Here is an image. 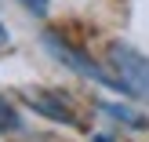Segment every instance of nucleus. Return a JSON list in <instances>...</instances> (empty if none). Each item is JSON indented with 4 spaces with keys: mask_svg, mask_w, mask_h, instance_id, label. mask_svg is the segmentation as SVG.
<instances>
[{
    "mask_svg": "<svg viewBox=\"0 0 149 142\" xmlns=\"http://www.w3.org/2000/svg\"><path fill=\"white\" fill-rule=\"evenodd\" d=\"M7 40H11V36H7V26H4V22H0V51L7 48Z\"/></svg>",
    "mask_w": 149,
    "mask_h": 142,
    "instance_id": "7",
    "label": "nucleus"
},
{
    "mask_svg": "<svg viewBox=\"0 0 149 142\" xmlns=\"http://www.w3.org/2000/svg\"><path fill=\"white\" fill-rule=\"evenodd\" d=\"M98 109L106 117H113V120H120V124H127V128H149V120L142 113H138V109H131V106H120V102H98Z\"/></svg>",
    "mask_w": 149,
    "mask_h": 142,
    "instance_id": "4",
    "label": "nucleus"
},
{
    "mask_svg": "<svg viewBox=\"0 0 149 142\" xmlns=\"http://www.w3.org/2000/svg\"><path fill=\"white\" fill-rule=\"evenodd\" d=\"M109 73L124 87V95L149 99V55H142L138 48L120 44V40L109 44Z\"/></svg>",
    "mask_w": 149,
    "mask_h": 142,
    "instance_id": "2",
    "label": "nucleus"
},
{
    "mask_svg": "<svg viewBox=\"0 0 149 142\" xmlns=\"http://www.w3.org/2000/svg\"><path fill=\"white\" fill-rule=\"evenodd\" d=\"M18 124L22 120H18V113H15V106L0 95V135H4V131H18Z\"/></svg>",
    "mask_w": 149,
    "mask_h": 142,
    "instance_id": "5",
    "label": "nucleus"
},
{
    "mask_svg": "<svg viewBox=\"0 0 149 142\" xmlns=\"http://www.w3.org/2000/svg\"><path fill=\"white\" fill-rule=\"evenodd\" d=\"M40 44H44V51H47L51 58H58V62H62L65 69H73L77 77H84V80H91V84H102V87H109V91H120L124 95V87L116 84L113 73H109L106 66H98L87 51H80L77 44H69L62 33L47 29V33H40Z\"/></svg>",
    "mask_w": 149,
    "mask_h": 142,
    "instance_id": "1",
    "label": "nucleus"
},
{
    "mask_svg": "<svg viewBox=\"0 0 149 142\" xmlns=\"http://www.w3.org/2000/svg\"><path fill=\"white\" fill-rule=\"evenodd\" d=\"M18 4L26 7L29 15H47V4H51V0H18Z\"/></svg>",
    "mask_w": 149,
    "mask_h": 142,
    "instance_id": "6",
    "label": "nucleus"
},
{
    "mask_svg": "<svg viewBox=\"0 0 149 142\" xmlns=\"http://www.w3.org/2000/svg\"><path fill=\"white\" fill-rule=\"evenodd\" d=\"M22 102L33 106L40 117H47V120H55V124H65V128H77L80 124L77 109H73L69 102H65V95H58V91H22Z\"/></svg>",
    "mask_w": 149,
    "mask_h": 142,
    "instance_id": "3",
    "label": "nucleus"
}]
</instances>
